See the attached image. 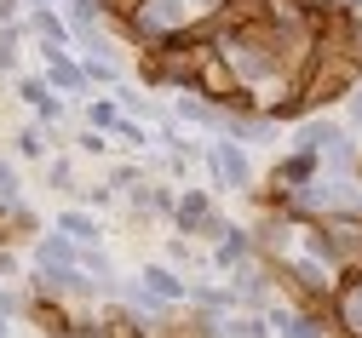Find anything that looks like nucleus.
<instances>
[{"label":"nucleus","mask_w":362,"mask_h":338,"mask_svg":"<svg viewBox=\"0 0 362 338\" xmlns=\"http://www.w3.org/2000/svg\"><path fill=\"white\" fill-rule=\"evenodd\" d=\"M356 126H362V98H356Z\"/></svg>","instance_id":"3"},{"label":"nucleus","mask_w":362,"mask_h":338,"mask_svg":"<svg viewBox=\"0 0 362 338\" xmlns=\"http://www.w3.org/2000/svg\"><path fill=\"white\" fill-rule=\"evenodd\" d=\"M339 310H345V327L362 338V281H351L345 293H339Z\"/></svg>","instance_id":"1"},{"label":"nucleus","mask_w":362,"mask_h":338,"mask_svg":"<svg viewBox=\"0 0 362 338\" xmlns=\"http://www.w3.org/2000/svg\"><path fill=\"white\" fill-rule=\"evenodd\" d=\"M213 161H218V178H224V183H242V178H247V161H242L236 150H218Z\"/></svg>","instance_id":"2"}]
</instances>
